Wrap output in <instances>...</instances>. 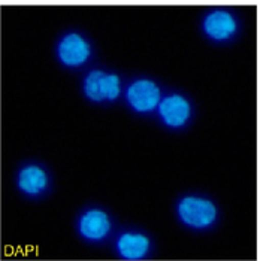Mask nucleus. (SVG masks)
Masks as SVG:
<instances>
[{"instance_id": "1", "label": "nucleus", "mask_w": 260, "mask_h": 261, "mask_svg": "<svg viewBox=\"0 0 260 261\" xmlns=\"http://www.w3.org/2000/svg\"><path fill=\"white\" fill-rule=\"evenodd\" d=\"M174 211L177 221L192 231H209L220 222L221 212L217 201L198 191L181 194L175 201Z\"/></svg>"}, {"instance_id": "2", "label": "nucleus", "mask_w": 260, "mask_h": 261, "mask_svg": "<svg viewBox=\"0 0 260 261\" xmlns=\"http://www.w3.org/2000/svg\"><path fill=\"white\" fill-rule=\"evenodd\" d=\"M242 30V17L230 6H211L200 14V35L211 45L227 46L240 39Z\"/></svg>"}, {"instance_id": "3", "label": "nucleus", "mask_w": 260, "mask_h": 261, "mask_svg": "<svg viewBox=\"0 0 260 261\" xmlns=\"http://www.w3.org/2000/svg\"><path fill=\"white\" fill-rule=\"evenodd\" d=\"M94 57V42L81 29H66L54 42V59L64 70H87Z\"/></svg>"}, {"instance_id": "4", "label": "nucleus", "mask_w": 260, "mask_h": 261, "mask_svg": "<svg viewBox=\"0 0 260 261\" xmlns=\"http://www.w3.org/2000/svg\"><path fill=\"white\" fill-rule=\"evenodd\" d=\"M124 81L119 72L106 67H88L81 78L82 97L91 105H115L123 97Z\"/></svg>"}, {"instance_id": "5", "label": "nucleus", "mask_w": 260, "mask_h": 261, "mask_svg": "<svg viewBox=\"0 0 260 261\" xmlns=\"http://www.w3.org/2000/svg\"><path fill=\"white\" fill-rule=\"evenodd\" d=\"M154 118L164 130L184 132L196 118L195 100L182 90H166L163 91Z\"/></svg>"}, {"instance_id": "6", "label": "nucleus", "mask_w": 260, "mask_h": 261, "mask_svg": "<svg viewBox=\"0 0 260 261\" xmlns=\"http://www.w3.org/2000/svg\"><path fill=\"white\" fill-rule=\"evenodd\" d=\"M163 91L160 82L153 76L138 75L124 82L121 100L136 117H154Z\"/></svg>"}, {"instance_id": "7", "label": "nucleus", "mask_w": 260, "mask_h": 261, "mask_svg": "<svg viewBox=\"0 0 260 261\" xmlns=\"http://www.w3.org/2000/svg\"><path fill=\"white\" fill-rule=\"evenodd\" d=\"M14 184L22 199L38 201L50 196L54 187V178L48 167L40 160H24L15 169Z\"/></svg>"}, {"instance_id": "8", "label": "nucleus", "mask_w": 260, "mask_h": 261, "mask_svg": "<svg viewBox=\"0 0 260 261\" xmlns=\"http://www.w3.org/2000/svg\"><path fill=\"white\" fill-rule=\"evenodd\" d=\"M114 218L99 204L82 207L75 218V233L87 245H103L114 236Z\"/></svg>"}, {"instance_id": "9", "label": "nucleus", "mask_w": 260, "mask_h": 261, "mask_svg": "<svg viewBox=\"0 0 260 261\" xmlns=\"http://www.w3.org/2000/svg\"><path fill=\"white\" fill-rule=\"evenodd\" d=\"M114 252L123 261H142L154 252L153 238L136 227L121 228L114 234Z\"/></svg>"}]
</instances>
